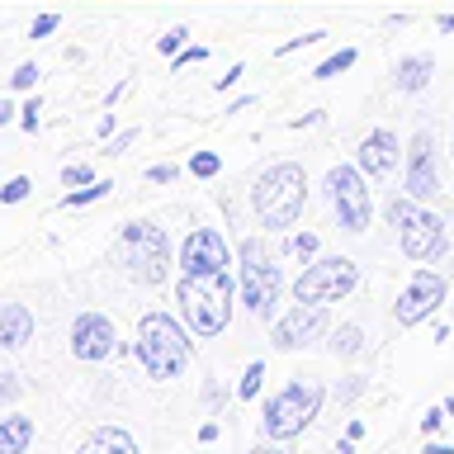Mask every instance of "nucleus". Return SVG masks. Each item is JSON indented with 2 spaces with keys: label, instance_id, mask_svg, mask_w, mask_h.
Returning a JSON list of instances; mask_svg holds the SVG:
<instances>
[{
  "label": "nucleus",
  "instance_id": "nucleus-32",
  "mask_svg": "<svg viewBox=\"0 0 454 454\" xmlns=\"http://www.w3.org/2000/svg\"><path fill=\"white\" fill-rule=\"evenodd\" d=\"M38 114H43L38 99H34V105H24V114H20V128H24V133H38Z\"/></svg>",
  "mask_w": 454,
  "mask_h": 454
},
{
  "label": "nucleus",
  "instance_id": "nucleus-27",
  "mask_svg": "<svg viewBox=\"0 0 454 454\" xmlns=\"http://www.w3.org/2000/svg\"><path fill=\"white\" fill-rule=\"evenodd\" d=\"M184 43H190V28H170V34H166L161 43H156V48H161V52H180Z\"/></svg>",
  "mask_w": 454,
  "mask_h": 454
},
{
  "label": "nucleus",
  "instance_id": "nucleus-40",
  "mask_svg": "<svg viewBox=\"0 0 454 454\" xmlns=\"http://www.w3.org/2000/svg\"><path fill=\"white\" fill-rule=\"evenodd\" d=\"M426 454H454L450 445H426Z\"/></svg>",
  "mask_w": 454,
  "mask_h": 454
},
{
  "label": "nucleus",
  "instance_id": "nucleus-16",
  "mask_svg": "<svg viewBox=\"0 0 454 454\" xmlns=\"http://www.w3.org/2000/svg\"><path fill=\"white\" fill-rule=\"evenodd\" d=\"M28 340H34V312L24 303H0V346L20 350Z\"/></svg>",
  "mask_w": 454,
  "mask_h": 454
},
{
  "label": "nucleus",
  "instance_id": "nucleus-9",
  "mask_svg": "<svg viewBox=\"0 0 454 454\" xmlns=\"http://www.w3.org/2000/svg\"><path fill=\"white\" fill-rule=\"evenodd\" d=\"M326 190H332V208H336L340 227H346V232H364L374 199H369L360 170H355V166H332V176H326Z\"/></svg>",
  "mask_w": 454,
  "mask_h": 454
},
{
  "label": "nucleus",
  "instance_id": "nucleus-30",
  "mask_svg": "<svg viewBox=\"0 0 454 454\" xmlns=\"http://www.w3.org/2000/svg\"><path fill=\"white\" fill-rule=\"evenodd\" d=\"M38 81V67L34 62H24L20 71H14V76H10V85H14V90H28V85H34Z\"/></svg>",
  "mask_w": 454,
  "mask_h": 454
},
{
  "label": "nucleus",
  "instance_id": "nucleus-28",
  "mask_svg": "<svg viewBox=\"0 0 454 454\" xmlns=\"http://www.w3.org/2000/svg\"><path fill=\"white\" fill-rule=\"evenodd\" d=\"M24 393V383H20V374H0V403H14V397Z\"/></svg>",
  "mask_w": 454,
  "mask_h": 454
},
{
  "label": "nucleus",
  "instance_id": "nucleus-5",
  "mask_svg": "<svg viewBox=\"0 0 454 454\" xmlns=\"http://www.w3.org/2000/svg\"><path fill=\"white\" fill-rule=\"evenodd\" d=\"M119 255L128 265V275L137 284H161L166 270H170V241L156 223H128L123 237H119Z\"/></svg>",
  "mask_w": 454,
  "mask_h": 454
},
{
  "label": "nucleus",
  "instance_id": "nucleus-33",
  "mask_svg": "<svg viewBox=\"0 0 454 454\" xmlns=\"http://www.w3.org/2000/svg\"><path fill=\"white\" fill-rule=\"evenodd\" d=\"M57 24H62V20H57V14H38V20H34V28H28V34H34V38H48V34H52Z\"/></svg>",
  "mask_w": 454,
  "mask_h": 454
},
{
  "label": "nucleus",
  "instance_id": "nucleus-17",
  "mask_svg": "<svg viewBox=\"0 0 454 454\" xmlns=\"http://www.w3.org/2000/svg\"><path fill=\"white\" fill-rule=\"evenodd\" d=\"M76 454H137V440L123 431V426H99V431L85 440Z\"/></svg>",
  "mask_w": 454,
  "mask_h": 454
},
{
  "label": "nucleus",
  "instance_id": "nucleus-19",
  "mask_svg": "<svg viewBox=\"0 0 454 454\" xmlns=\"http://www.w3.org/2000/svg\"><path fill=\"white\" fill-rule=\"evenodd\" d=\"M28 445H34V421L0 417V454H28Z\"/></svg>",
  "mask_w": 454,
  "mask_h": 454
},
{
  "label": "nucleus",
  "instance_id": "nucleus-41",
  "mask_svg": "<svg viewBox=\"0 0 454 454\" xmlns=\"http://www.w3.org/2000/svg\"><path fill=\"white\" fill-rule=\"evenodd\" d=\"M445 411H450V421H454V397H450V403H445Z\"/></svg>",
  "mask_w": 454,
  "mask_h": 454
},
{
  "label": "nucleus",
  "instance_id": "nucleus-25",
  "mask_svg": "<svg viewBox=\"0 0 454 454\" xmlns=\"http://www.w3.org/2000/svg\"><path fill=\"white\" fill-rule=\"evenodd\" d=\"M28 190H34V184H28V176H14L5 190H0V204H20V199H28Z\"/></svg>",
  "mask_w": 454,
  "mask_h": 454
},
{
  "label": "nucleus",
  "instance_id": "nucleus-29",
  "mask_svg": "<svg viewBox=\"0 0 454 454\" xmlns=\"http://www.w3.org/2000/svg\"><path fill=\"white\" fill-rule=\"evenodd\" d=\"M445 421H450V411H445V407H431V411H426V417H421V431H426V435H435V431H440V426H445Z\"/></svg>",
  "mask_w": 454,
  "mask_h": 454
},
{
  "label": "nucleus",
  "instance_id": "nucleus-39",
  "mask_svg": "<svg viewBox=\"0 0 454 454\" xmlns=\"http://www.w3.org/2000/svg\"><path fill=\"white\" fill-rule=\"evenodd\" d=\"M14 119V109H10V99H0V128H5Z\"/></svg>",
  "mask_w": 454,
  "mask_h": 454
},
{
  "label": "nucleus",
  "instance_id": "nucleus-31",
  "mask_svg": "<svg viewBox=\"0 0 454 454\" xmlns=\"http://www.w3.org/2000/svg\"><path fill=\"white\" fill-rule=\"evenodd\" d=\"M62 180L71 184V190H76V184H90V166H81V161H76V166H67V170H62Z\"/></svg>",
  "mask_w": 454,
  "mask_h": 454
},
{
  "label": "nucleus",
  "instance_id": "nucleus-15",
  "mask_svg": "<svg viewBox=\"0 0 454 454\" xmlns=\"http://www.w3.org/2000/svg\"><path fill=\"white\" fill-rule=\"evenodd\" d=\"M397 161V137L388 133V128H374V133L364 137V147H360V170L364 176H388Z\"/></svg>",
  "mask_w": 454,
  "mask_h": 454
},
{
  "label": "nucleus",
  "instance_id": "nucleus-8",
  "mask_svg": "<svg viewBox=\"0 0 454 454\" xmlns=\"http://www.w3.org/2000/svg\"><path fill=\"white\" fill-rule=\"evenodd\" d=\"M388 218L397 223V241H403V251L411 261H435L440 251H445V223L435 218V213H426L417 199L411 204H393Z\"/></svg>",
  "mask_w": 454,
  "mask_h": 454
},
{
  "label": "nucleus",
  "instance_id": "nucleus-24",
  "mask_svg": "<svg viewBox=\"0 0 454 454\" xmlns=\"http://www.w3.org/2000/svg\"><path fill=\"white\" fill-rule=\"evenodd\" d=\"M190 170H194L199 180H213V176L223 170V161H218L213 152H194V156H190Z\"/></svg>",
  "mask_w": 454,
  "mask_h": 454
},
{
  "label": "nucleus",
  "instance_id": "nucleus-22",
  "mask_svg": "<svg viewBox=\"0 0 454 454\" xmlns=\"http://www.w3.org/2000/svg\"><path fill=\"white\" fill-rule=\"evenodd\" d=\"M109 190H114L109 180H90V184H85V190H71V194L62 199V208H81V204H95V199H105Z\"/></svg>",
  "mask_w": 454,
  "mask_h": 454
},
{
  "label": "nucleus",
  "instance_id": "nucleus-3",
  "mask_svg": "<svg viewBox=\"0 0 454 454\" xmlns=\"http://www.w3.org/2000/svg\"><path fill=\"white\" fill-rule=\"evenodd\" d=\"M303 199H308V176L294 161L270 166L265 176H255V184H251L255 218L265 227H289L298 213H303Z\"/></svg>",
  "mask_w": 454,
  "mask_h": 454
},
{
  "label": "nucleus",
  "instance_id": "nucleus-20",
  "mask_svg": "<svg viewBox=\"0 0 454 454\" xmlns=\"http://www.w3.org/2000/svg\"><path fill=\"white\" fill-rule=\"evenodd\" d=\"M360 350H364V332H360V326H336V332H332V355L355 360Z\"/></svg>",
  "mask_w": 454,
  "mask_h": 454
},
{
  "label": "nucleus",
  "instance_id": "nucleus-14",
  "mask_svg": "<svg viewBox=\"0 0 454 454\" xmlns=\"http://www.w3.org/2000/svg\"><path fill=\"white\" fill-rule=\"evenodd\" d=\"M407 194L417 199H431L440 194V184H435V156H431V133H417L411 137V152H407Z\"/></svg>",
  "mask_w": 454,
  "mask_h": 454
},
{
  "label": "nucleus",
  "instance_id": "nucleus-2",
  "mask_svg": "<svg viewBox=\"0 0 454 454\" xmlns=\"http://www.w3.org/2000/svg\"><path fill=\"white\" fill-rule=\"evenodd\" d=\"M137 360L147 369L152 379H176L184 364H190V336H184V326L176 317H166V312H152V317L137 322Z\"/></svg>",
  "mask_w": 454,
  "mask_h": 454
},
{
  "label": "nucleus",
  "instance_id": "nucleus-10",
  "mask_svg": "<svg viewBox=\"0 0 454 454\" xmlns=\"http://www.w3.org/2000/svg\"><path fill=\"white\" fill-rule=\"evenodd\" d=\"M232 255H227V241L223 232L213 227H194L180 247V275H227Z\"/></svg>",
  "mask_w": 454,
  "mask_h": 454
},
{
  "label": "nucleus",
  "instance_id": "nucleus-12",
  "mask_svg": "<svg viewBox=\"0 0 454 454\" xmlns=\"http://www.w3.org/2000/svg\"><path fill=\"white\" fill-rule=\"evenodd\" d=\"M114 350H119V336H114V322L105 312H81L71 322V355L76 360H105Z\"/></svg>",
  "mask_w": 454,
  "mask_h": 454
},
{
  "label": "nucleus",
  "instance_id": "nucleus-13",
  "mask_svg": "<svg viewBox=\"0 0 454 454\" xmlns=\"http://www.w3.org/2000/svg\"><path fill=\"white\" fill-rule=\"evenodd\" d=\"M322 332H326V308L322 303H298L294 312H284L275 322V346L298 350V346H312Z\"/></svg>",
  "mask_w": 454,
  "mask_h": 454
},
{
  "label": "nucleus",
  "instance_id": "nucleus-37",
  "mask_svg": "<svg viewBox=\"0 0 454 454\" xmlns=\"http://www.w3.org/2000/svg\"><path fill=\"white\" fill-rule=\"evenodd\" d=\"M199 440H204V445H213V440H218V421H204V426H199Z\"/></svg>",
  "mask_w": 454,
  "mask_h": 454
},
{
  "label": "nucleus",
  "instance_id": "nucleus-21",
  "mask_svg": "<svg viewBox=\"0 0 454 454\" xmlns=\"http://www.w3.org/2000/svg\"><path fill=\"white\" fill-rule=\"evenodd\" d=\"M350 67H355V48H340V52H332L317 71H312V81H332V76H340V71H350Z\"/></svg>",
  "mask_w": 454,
  "mask_h": 454
},
{
  "label": "nucleus",
  "instance_id": "nucleus-7",
  "mask_svg": "<svg viewBox=\"0 0 454 454\" xmlns=\"http://www.w3.org/2000/svg\"><path fill=\"white\" fill-rule=\"evenodd\" d=\"M355 284H360V265L346 261V255H322V261H312L303 275L294 284V298L298 303H336V298H346Z\"/></svg>",
  "mask_w": 454,
  "mask_h": 454
},
{
  "label": "nucleus",
  "instance_id": "nucleus-1",
  "mask_svg": "<svg viewBox=\"0 0 454 454\" xmlns=\"http://www.w3.org/2000/svg\"><path fill=\"white\" fill-rule=\"evenodd\" d=\"M232 279L227 275H180L176 303L194 336H218L232 317Z\"/></svg>",
  "mask_w": 454,
  "mask_h": 454
},
{
  "label": "nucleus",
  "instance_id": "nucleus-11",
  "mask_svg": "<svg viewBox=\"0 0 454 454\" xmlns=\"http://www.w3.org/2000/svg\"><path fill=\"white\" fill-rule=\"evenodd\" d=\"M440 303H445V279L431 275V270H417V275H411V284L403 289V298H397L393 317L403 322V326H417V322L431 317Z\"/></svg>",
  "mask_w": 454,
  "mask_h": 454
},
{
  "label": "nucleus",
  "instance_id": "nucleus-26",
  "mask_svg": "<svg viewBox=\"0 0 454 454\" xmlns=\"http://www.w3.org/2000/svg\"><path fill=\"white\" fill-rule=\"evenodd\" d=\"M289 247H294L298 261H312V255H317V237H312V232H298V237L289 241Z\"/></svg>",
  "mask_w": 454,
  "mask_h": 454
},
{
  "label": "nucleus",
  "instance_id": "nucleus-23",
  "mask_svg": "<svg viewBox=\"0 0 454 454\" xmlns=\"http://www.w3.org/2000/svg\"><path fill=\"white\" fill-rule=\"evenodd\" d=\"M261 383H265V364H261V360H251V364H247V374H241V383H237V397H241V403H251V397L261 393Z\"/></svg>",
  "mask_w": 454,
  "mask_h": 454
},
{
  "label": "nucleus",
  "instance_id": "nucleus-38",
  "mask_svg": "<svg viewBox=\"0 0 454 454\" xmlns=\"http://www.w3.org/2000/svg\"><path fill=\"white\" fill-rule=\"evenodd\" d=\"M237 81H241V67H232V71H227V76L218 81V90H227V85H237Z\"/></svg>",
  "mask_w": 454,
  "mask_h": 454
},
{
  "label": "nucleus",
  "instance_id": "nucleus-35",
  "mask_svg": "<svg viewBox=\"0 0 454 454\" xmlns=\"http://www.w3.org/2000/svg\"><path fill=\"white\" fill-rule=\"evenodd\" d=\"M147 180H156V184L176 180V166H152V170H147Z\"/></svg>",
  "mask_w": 454,
  "mask_h": 454
},
{
  "label": "nucleus",
  "instance_id": "nucleus-36",
  "mask_svg": "<svg viewBox=\"0 0 454 454\" xmlns=\"http://www.w3.org/2000/svg\"><path fill=\"white\" fill-rule=\"evenodd\" d=\"M251 454H294V450H284V445H279V440H270V445H265V440H261V445H255Z\"/></svg>",
  "mask_w": 454,
  "mask_h": 454
},
{
  "label": "nucleus",
  "instance_id": "nucleus-4",
  "mask_svg": "<svg viewBox=\"0 0 454 454\" xmlns=\"http://www.w3.org/2000/svg\"><path fill=\"white\" fill-rule=\"evenodd\" d=\"M322 411V388L317 383H289V388H279L275 397L265 403V417H261V435L265 440H294V435H303L312 417Z\"/></svg>",
  "mask_w": 454,
  "mask_h": 454
},
{
  "label": "nucleus",
  "instance_id": "nucleus-18",
  "mask_svg": "<svg viewBox=\"0 0 454 454\" xmlns=\"http://www.w3.org/2000/svg\"><path fill=\"white\" fill-rule=\"evenodd\" d=\"M431 71H435V57H431V52L403 57V62H397V90H403V95L426 90V85H431Z\"/></svg>",
  "mask_w": 454,
  "mask_h": 454
},
{
  "label": "nucleus",
  "instance_id": "nucleus-34",
  "mask_svg": "<svg viewBox=\"0 0 454 454\" xmlns=\"http://www.w3.org/2000/svg\"><path fill=\"white\" fill-rule=\"evenodd\" d=\"M208 57V48H184V52H176V67H190V62H204Z\"/></svg>",
  "mask_w": 454,
  "mask_h": 454
},
{
  "label": "nucleus",
  "instance_id": "nucleus-6",
  "mask_svg": "<svg viewBox=\"0 0 454 454\" xmlns=\"http://www.w3.org/2000/svg\"><path fill=\"white\" fill-rule=\"evenodd\" d=\"M279 289H284V275H279L275 255L261 241H247L241 247V303L251 308V317H261V322L275 317Z\"/></svg>",
  "mask_w": 454,
  "mask_h": 454
}]
</instances>
